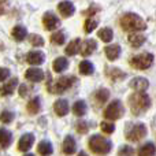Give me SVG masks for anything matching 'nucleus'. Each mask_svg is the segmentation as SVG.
I'll return each instance as SVG.
<instances>
[{
  "mask_svg": "<svg viewBox=\"0 0 156 156\" xmlns=\"http://www.w3.org/2000/svg\"><path fill=\"white\" fill-rule=\"evenodd\" d=\"M29 92H30V88L27 85L22 83V85L19 86V94H21V97H26L27 94H29Z\"/></svg>",
  "mask_w": 156,
  "mask_h": 156,
  "instance_id": "40",
  "label": "nucleus"
},
{
  "mask_svg": "<svg viewBox=\"0 0 156 156\" xmlns=\"http://www.w3.org/2000/svg\"><path fill=\"white\" fill-rule=\"evenodd\" d=\"M65 40H66V34L63 32H55L54 34L51 36V43L55 44V45H62L65 44Z\"/></svg>",
  "mask_w": 156,
  "mask_h": 156,
  "instance_id": "32",
  "label": "nucleus"
},
{
  "mask_svg": "<svg viewBox=\"0 0 156 156\" xmlns=\"http://www.w3.org/2000/svg\"><path fill=\"white\" fill-rule=\"evenodd\" d=\"M44 60H45V55L41 51H30L29 54L26 55V62L29 63V65L40 66L44 63Z\"/></svg>",
  "mask_w": 156,
  "mask_h": 156,
  "instance_id": "13",
  "label": "nucleus"
},
{
  "mask_svg": "<svg viewBox=\"0 0 156 156\" xmlns=\"http://www.w3.org/2000/svg\"><path fill=\"white\" fill-rule=\"evenodd\" d=\"M43 25L45 27V30H55L56 27L60 26V21L55 14L45 12L43 15Z\"/></svg>",
  "mask_w": 156,
  "mask_h": 156,
  "instance_id": "9",
  "label": "nucleus"
},
{
  "mask_svg": "<svg viewBox=\"0 0 156 156\" xmlns=\"http://www.w3.org/2000/svg\"><path fill=\"white\" fill-rule=\"evenodd\" d=\"M125 112L123 104H122L121 100H114L110 104L105 107L104 110V118L110 119V121H116V119L122 118Z\"/></svg>",
  "mask_w": 156,
  "mask_h": 156,
  "instance_id": "7",
  "label": "nucleus"
},
{
  "mask_svg": "<svg viewBox=\"0 0 156 156\" xmlns=\"http://www.w3.org/2000/svg\"><path fill=\"white\" fill-rule=\"evenodd\" d=\"M23 156H34L33 154H26V155H23Z\"/></svg>",
  "mask_w": 156,
  "mask_h": 156,
  "instance_id": "44",
  "label": "nucleus"
},
{
  "mask_svg": "<svg viewBox=\"0 0 156 156\" xmlns=\"http://www.w3.org/2000/svg\"><path fill=\"white\" fill-rule=\"evenodd\" d=\"M33 143H34V136L32 133H26L23 134L18 141V149L21 152H27L30 148H32Z\"/></svg>",
  "mask_w": 156,
  "mask_h": 156,
  "instance_id": "10",
  "label": "nucleus"
},
{
  "mask_svg": "<svg viewBox=\"0 0 156 156\" xmlns=\"http://www.w3.org/2000/svg\"><path fill=\"white\" fill-rule=\"evenodd\" d=\"M8 76H10V70L5 67H0V82L7 80Z\"/></svg>",
  "mask_w": 156,
  "mask_h": 156,
  "instance_id": "41",
  "label": "nucleus"
},
{
  "mask_svg": "<svg viewBox=\"0 0 156 156\" xmlns=\"http://www.w3.org/2000/svg\"><path fill=\"white\" fill-rule=\"evenodd\" d=\"M29 41L33 47H43L44 45V38L38 34H30L29 36Z\"/></svg>",
  "mask_w": 156,
  "mask_h": 156,
  "instance_id": "35",
  "label": "nucleus"
},
{
  "mask_svg": "<svg viewBox=\"0 0 156 156\" xmlns=\"http://www.w3.org/2000/svg\"><path fill=\"white\" fill-rule=\"evenodd\" d=\"M93 70H94V67L92 65V62H89V60H82L80 63V73L82 76H90L93 73Z\"/></svg>",
  "mask_w": 156,
  "mask_h": 156,
  "instance_id": "31",
  "label": "nucleus"
},
{
  "mask_svg": "<svg viewBox=\"0 0 156 156\" xmlns=\"http://www.w3.org/2000/svg\"><path fill=\"white\" fill-rule=\"evenodd\" d=\"M89 148L96 155L104 156L111 152L112 144H111V141L107 140V138L101 137V136H99V134H94L89 138Z\"/></svg>",
  "mask_w": 156,
  "mask_h": 156,
  "instance_id": "3",
  "label": "nucleus"
},
{
  "mask_svg": "<svg viewBox=\"0 0 156 156\" xmlns=\"http://www.w3.org/2000/svg\"><path fill=\"white\" fill-rule=\"evenodd\" d=\"M100 11V7L97 4H92V5H89V8L88 10H82V15L83 16H88V18H93L94 16V14L96 12H99Z\"/></svg>",
  "mask_w": 156,
  "mask_h": 156,
  "instance_id": "34",
  "label": "nucleus"
},
{
  "mask_svg": "<svg viewBox=\"0 0 156 156\" xmlns=\"http://www.w3.org/2000/svg\"><path fill=\"white\" fill-rule=\"evenodd\" d=\"M5 12V3L4 2H0V15Z\"/></svg>",
  "mask_w": 156,
  "mask_h": 156,
  "instance_id": "42",
  "label": "nucleus"
},
{
  "mask_svg": "<svg viewBox=\"0 0 156 156\" xmlns=\"http://www.w3.org/2000/svg\"><path fill=\"white\" fill-rule=\"evenodd\" d=\"M96 48H97L96 41H94L93 38H88V40H85L83 43H81L80 54L82 55V56H90V55L94 52V49H96Z\"/></svg>",
  "mask_w": 156,
  "mask_h": 156,
  "instance_id": "11",
  "label": "nucleus"
},
{
  "mask_svg": "<svg viewBox=\"0 0 156 156\" xmlns=\"http://www.w3.org/2000/svg\"><path fill=\"white\" fill-rule=\"evenodd\" d=\"M125 136L130 141H140L147 136V126L144 123H127Z\"/></svg>",
  "mask_w": 156,
  "mask_h": 156,
  "instance_id": "5",
  "label": "nucleus"
},
{
  "mask_svg": "<svg viewBox=\"0 0 156 156\" xmlns=\"http://www.w3.org/2000/svg\"><path fill=\"white\" fill-rule=\"evenodd\" d=\"M121 26L126 32H143L147 29V23L138 14L127 12L121 18Z\"/></svg>",
  "mask_w": 156,
  "mask_h": 156,
  "instance_id": "1",
  "label": "nucleus"
},
{
  "mask_svg": "<svg viewBox=\"0 0 156 156\" xmlns=\"http://www.w3.org/2000/svg\"><path fill=\"white\" fill-rule=\"evenodd\" d=\"M129 86L136 92L145 93V90L149 88V81L144 77H136L129 82Z\"/></svg>",
  "mask_w": 156,
  "mask_h": 156,
  "instance_id": "8",
  "label": "nucleus"
},
{
  "mask_svg": "<svg viewBox=\"0 0 156 156\" xmlns=\"http://www.w3.org/2000/svg\"><path fill=\"white\" fill-rule=\"evenodd\" d=\"M104 54L105 56L108 58V60H115L119 58L121 55V47L118 44H111V45H107L104 48Z\"/></svg>",
  "mask_w": 156,
  "mask_h": 156,
  "instance_id": "18",
  "label": "nucleus"
},
{
  "mask_svg": "<svg viewBox=\"0 0 156 156\" xmlns=\"http://www.w3.org/2000/svg\"><path fill=\"white\" fill-rule=\"evenodd\" d=\"M14 119V112H11V111H3L2 114H0V122L2 123H11Z\"/></svg>",
  "mask_w": 156,
  "mask_h": 156,
  "instance_id": "36",
  "label": "nucleus"
},
{
  "mask_svg": "<svg viewBox=\"0 0 156 156\" xmlns=\"http://www.w3.org/2000/svg\"><path fill=\"white\" fill-rule=\"evenodd\" d=\"M12 141V134L7 129H0V147L2 148H8Z\"/></svg>",
  "mask_w": 156,
  "mask_h": 156,
  "instance_id": "22",
  "label": "nucleus"
},
{
  "mask_svg": "<svg viewBox=\"0 0 156 156\" xmlns=\"http://www.w3.org/2000/svg\"><path fill=\"white\" fill-rule=\"evenodd\" d=\"M97 37H99L101 41H104V43H110V41L114 38V32H112V29H110V27H104V29L99 30Z\"/></svg>",
  "mask_w": 156,
  "mask_h": 156,
  "instance_id": "29",
  "label": "nucleus"
},
{
  "mask_svg": "<svg viewBox=\"0 0 156 156\" xmlns=\"http://www.w3.org/2000/svg\"><path fill=\"white\" fill-rule=\"evenodd\" d=\"M77 149V143L73 138V136H66L65 141L62 144V151L65 155H73Z\"/></svg>",
  "mask_w": 156,
  "mask_h": 156,
  "instance_id": "16",
  "label": "nucleus"
},
{
  "mask_svg": "<svg viewBox=\"0 0 156 156\" xmlns=\"http://www.w3.org/2000/svg\"><path fill=\"white\" fill-rule=\"evenodd\" d=\"M78 156H88V154H86V152H83V151H81L80 154H78Z\"/></svg>",
  "mask_w": 156,
  "mask_h": 156,
  "instance_id": "43",
  "label": "nucleus"
},
{
  "mask_svg": "<svg viewBox=\"0 0 156 156\" xmlns=\"http://www.w3.org/2000/svg\"><path fill=\"white\" fill-rule=\"evenodd\" d=\"M54 111L58 116H66L69 114V111H70L69 101L66 99H58L54 103Z\"/></svg>",
  "mask_w": 156,
  "mask_h": 156,
  "instance_id": "12",
  "label": "nucleus"
},
{
  "mask_svg": "<svg viewBox=\"0 0 156 156\" xmlns=\"http://www.w3.org/2000/svg\"><path fill=\"white\" fill-rule=\"evenodd\" d=\"M58 10H59L60 15L65 16V18H70V16L76 12V7H74V4L71 2H69V0L60 2L59 4H58Z\"/></svg>",
  "mask_w": 156,
  "mask_h": 156,
  "instance_id": "14",
  "label": "nucleus"
},
{
  "mask_svg": "<svg viewBox=\"0 0 156 156\" xmlns=\"http://www.w3.org/2000/svg\"><path fill=\"white\" fill-rule=\"evenodd\" d=\"M118 155L119 156H133L134 155V149H133L132 147H129V145H123L121 149H119Z\"/></svg>",
  "mask_w": 156,
  "mask_h": 156,
  "instance_id": "39",
  "label": "nucleus"
},
{
  "mask_svg": "<svg viewBox=\"0 0 156 156\" xmlns=\"http://www.w3.org/2000/svg\"><path fill=\"white\" fill-rule=\"evenodd\" d=\"M67 67H69V60L63 56L56 58L54 60V65H52V69H54L55 73H63V71L67 70Z\"/></svg>",
  "mask_w": 156,
  "mask_h": 156,
  "instance_id": "20",
  "label": "nucleus"
},
{
  "mask_svg": "<svg viewBox=\"0 0 156 156\" xmlns=\"http://www.w3.org/2000/svg\"><path fill=\"white\" fill-rule=\"evenodd\" d=\"M88 130H89V125H88V122H85V121H80L77 123V132L80 133V134H86L88 133Z\"/></svg>",
  "mask_w": 156,
  "mask_h": 156,
  "instance_id": "38",
  "label": "nucleus"
},
{
  "mask_svg": "<svg viewBox=\"0 0 156 156\" xmlns=\"http://www.w3.org/2000/svg\"><path fill=\"white\" fill-rule=\"evenodd\" d=\"M37 152L40 154L41 156H49L54 152V148H52V144L49 141H41L40 144L37 145Z\"/></svg>",
  "mask_w": 156,
  "mask_h": 156,
  "instance_id": "25",
  "label": "nucleus"
},
{
  "mask_svg": "<svg viewBox=\"0 0 156 156\" xmlns=\"http://www.w3.org/2000/svg\"><path fill=\"white\" fill-rule=\"evenodd\" d=\"M80 45H81V38H74L67 47H66V55L67 56H73L80 51Z\"/></svg>",
  "mask_w": 156,
  "mask_h": 156,
  "instance_id": "28",
  "label": "nucleus"
},
{
  "mask_svg": "<svg viewBox=\"0 0 156 156\" xmlns=\"http://www.w3.org/2000/svg\"><path fill=\"white\" fill-rule=\"evenodd\" d=\"M25 78L30 82H40V81L44 80V71L40 70V69H27L25 71Z\"/></svg>",
  "mask_w": 156,
  "mask_h": 156,
  "instance_id": "15",
  "label": "nucleus"
},
{
  "mask_svg": "<svg viewBox=\"0 0 156 156\" xmlns=\"http://www.w3.org/2000/svg\"><path fill=\"white\" fill-rule=\"evenodd\" d=\"M27 36V32L26 29H25L23 26H21V25H18V26H15L12 29V37L15 38V41H23L25 37Z\"/></svg>",
  "mask_w": 156,
  "mask_h": 156,
  "instance_id": "30",
  "label": "nucleus"
},
{
  "mask_svg": "<svg viewBox=\"0 0 156 156\" xmlns=\"http://www.w3.org/2000/svg\"><path fill=\"white\" fill-rule=\"evenodd\" d=\"M152 63H154V55L149 54V52L136 55L130 59V66L136 70H147L152 66Z\"/></svg>",
  "mask_w": 156,
  "mask_h": 156,
  "instance_id": "6",
  "label": "nucleus"
},
{
  "mask_svg": "<svg viewBox=\"0 0 156 156\" xmlns=\"http://www.w3.org/2000/svg\"><path fill=\"white\" fill-rule=\"evenodd\" d=\"M26 110H27V112L32 114V115H36V114H38V112H40V110H41L40 99H38V97H33V99L30 100L29 103H27Z\"/></svg>",
  "mask_w": 156,
  "mask_h": 156,
  "instance_id": "24",
  "label": "nucleus"
},
{
  "mask_svg": "<svg viewBox=\"0 0 156 156\" xmlns=\"http://www.w3.org/2000/svg\"><path fill=\"white\" fill-rule=\"evenodd\" d=\"M86 110H88V107H86V103L83 100H78L73 104V114L77 116H83L86 114Z\"/></svg>",
  "mask_w": 156,
  "mask_h": 156,
  "instance_id": "27",
  "label": "nucleus"
},
{
  "mask_svg": "<svg viewBox=\"0 0 156 156\" xmlns=\"http://www.w3.org/2000/svg\"><path fill=\"white\" fill-rule=\"evenodd\" d=\"M105 74L112 81H122L126 78V73H123L121 69H116V67H107L105 69Z\"/></svg>",
  "mask_w": 156,
  "mask_h": 156,
  "instance_id": "19",
  "label": "nucleus"
},
{
  "mask_svg": "<svg viewBox=\"0 0 156 156\" xmlns=\"http://www.w3.org/2000/svg\"><path fill=\"white\" fill-rule=\"evenodd\" d=\"M97 25H99V21L94 18H88L85 21V25H83V29H85V33H92L94 29L97 27Z\"/></svg>",
  "mask_w": 156,
  "mask_h": 156,
  "instance_id": "33",
  "label": "nucleus"
},
{
  "mask_svg": "<svg viewBox=\"0 0 156 156\" xmlns=\"http://www.w3.org/2000/svg\"><path fill=\"white\" fill-rule=\"evenodd\" d=\"M94 100H96V103L99 105H103L105 101L108 100V97H110V90L105 88H101L99 89V90H96V93H94Z\"/></svg>",
  "mask_w": 156,
  "mask_h": 156,
  "instance_id": "23",
  "label": "nucleus"
},
{
  "mask_svg": "<svg viewBox=\"0 0 156 156\" xmlns=\"http://www.w3.org/2000/svg\"><path fill=\"white\" fill-rule=\"evenodd\" d=\"M129 105L134 115H141L151 107V99H149V96L147 93L134 92L129 97Z\"/></svg>",
  "mask_w": 156,
  "mask_h": 156,
  "instance_id": "2",
  "label": "nucleus"
},
{
  "mask_svg": "<svg viewBox=\"0 0 156 156\" xmlns=\"http://www.w3.org/2000/svg\"><path fill=\"white\" fill-rule=\"evenodd\" d=\"M129 43L132 47H134V48H138V47H141L144 43H145L147 37L144 34H141V33H132V34L129 36Z\"/></svg>",
  "mask_w": 156,
  "mask_h": 156,
  "instance_id": "21",
  "label": "nucleus"
},
{
  "mask_svg": "<svg viewBox=\"0 0 156 156\" xmlns=\"http://www.w3.org/2000/svg\"><path fill=\"white\" fill-rule=\"evenodd\" d=\"M156 147L152 143H147L138 149V156H155Z\"/></svg>",
  "mask_w": 156,
  "mask_h": 156,
  "instance_id": "26",
  "label": "nucleus"
},
{
  "mask_svg": "<svg viewBox=\"0 0 156 156\" xmlns=\"http://www.w3.org/2000/svg\"><path fill=\"white\" fill-rule=\"evenodd\" d=\"M76 82V77H71V76H63V77H59L58 80L55 81H49L47 83V89L48 92L54 94H60L63 92H66L67 89H70L73 86V83Z\"/></svg>",
  "mask_w": 156,
  "mask_h": 156,
  "instance_id": "4",
  "label": "nucleus"
},
{
  "mask_svg": "<svg viewBox=\"0 0 156 156\" xmlns=\"http://www.w3.org/2000/svg\"><path fill=\"white\" fill-rule=\"evenodd\" d=\"M16 86H18V78H11L7 83H3V86H0V96L4 97L12 94Z\"/></svg>",
  "mask_w": 156,
  "mask_h": 156,
  "instance_id": "17",
  "label": "nucleus"
},
{
  "mask_svg": "<svg viewBox=\"0 0 156 156\" xmlns=\"http://www.w3.org/2000/svg\"><path fill=\"white\" fill-rule=\"evenodd\" d=\"M100 127H101L103 133H105V134H112L114 130H115L114 123H111V122H105V121H103L101 123H100Z\"/></svg>",
  "mask_w": 156,
  "mask_h": 156,
  "instance_id": "37",
  "label": "nucleus"
}]
</instances>
